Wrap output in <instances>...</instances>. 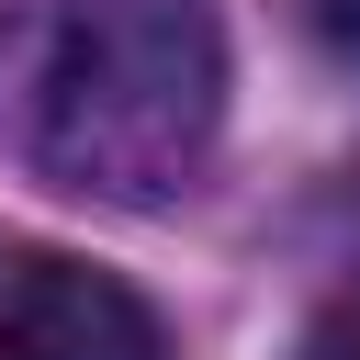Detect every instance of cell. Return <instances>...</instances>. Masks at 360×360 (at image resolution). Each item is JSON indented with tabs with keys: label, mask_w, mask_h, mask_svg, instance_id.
<instances>
[{
	"label": "cell",
	"mask_w": 360,
	"mask_h": 360,
	"mask_svg": "<svg viewBox=\"0 0 360 360\" xmlns=\"http://www.w3.org/2000/svg\"><path fill=\"white\" fill-rule=\"evenodd\" d=\"M225 135L214 0H56L34 68V169L79 202L158 214Z\"/></svg>",
	"instance_id": "obj_1"
},
{
	"label": "cell",
	"mask_w": 360,
	"mask_h": 360,
	"mask_svg": "<svg viewBox=\"0 0 360 360\" xmlns=\"http://www.w3.org/2000/svg\"><path fill=\"white\" fill-rule=\"evenodd\" d=\"M0 360H169V338L135 281L68 248L0 236Z\"/></svg>",
	"instance_id": "obj_2"
},
{
	"label": "cell",
	"mask_w": 360,
	"mask_h": 360,
	"mask_svg": "<svg viewBox=\"0 0 360 360\" xmlns=\"http://www.w3.org/2000/svg\"><path fill=\"white\" fill-rule=\"evenodd\" d=\"M292 360H360V281H338V292L315 304V326H304Z\"/></svg>",
	"instance_id": "obj_3"
},
{
	"label": "cell",
	"mask_w": 360,
	"mask_h": 360,
	"mask_svg": "<svg viewBox=\"0 0 360 360\" xmlns=\"http://www.w3.org/2000/svg\"><path fill=\"white\" fill-rule=\"evenodd\" d=\"M315 34H326L338 68H360V0H315Z\"/></svg>",
	"instance_id": "obj_4"
}]
</instances>
